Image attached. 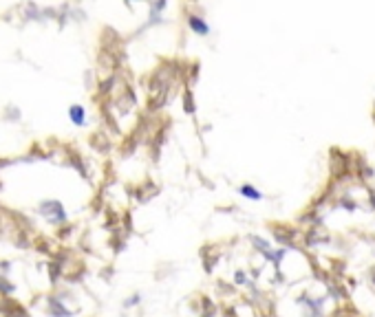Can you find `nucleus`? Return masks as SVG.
I'll return each mask as SVG.
<instances>
[{
    "instance_id": "f257e3e1",
    "label": "nucleus",
    "mask_w": 375,
    "mask_h": 317,
    "mask_svg": "<svg viewBox=\"0 0 375 317\" xmlns=\"http://www.w3.org/2000/svg\"><path fill=\"white\" fill-rule=\"evenodd\" d=\"M38 214L42 216V218H46V221L51 223V225H62V223L68 221L66 207L62 205L60 201H55V199H44V201H40V203H38Z\"/></svg>"
},
{
    "instance_id": "f03ea898",
    "label": "nucleus",
    "mask_w": 375,
    "mask_h": 317,
    "mask_svg": "<svg viewBox=\"0 0 375 317\" xmlns=\"http://www.w3.org/2000/svg\"><path fill=\"white\" fill-rule=\"evenodd\" d=\"M68 119H71L73 126L82 128V126H86V121H88V112L82 104H71L68 106Z\"/></svg>"
},
{
    "instance_id": "7ed1b4c3",
    "label": "nucleus",
    "mask_w": 375,
    "mask_h": 317,
    "mask_svg": "<svg viewBox=\"0 0 375 317\" xmlns=\"http://www.w3.org/2000/svg\"><path fill=\"white\" fill-rule=\"evenodd\" d=\"M188 27H190V31H192V33L201 35V38L210 35V25H207L201 16H188Z\"/></svg>"
},
{
    "instance_id": "20e7f679",
    "label": "nucleus",
    "mask_w": 375,
    "mask_h": 317,
    "mask_svg": "<svg viewBox=\"0 0 375 317\" xmlns=\"http://www.w3.org/2000/svg\"><path fill=\"white\" fill-rule=\"evenodd\" d=\"M239 192H241L243 199H249V201H261V199H263L261 189H256L254 185H249V183H245V185H241V187H239Z\"/></svg>"
},
{
    "instance_id": "39448f33",
    "label": "nucleus",
    "mask_w": 375,
    "mask_h": 317,
    "mask_svg": "<svg viewBox=\"0 0 375 317\" xmlns=\"http://www.w3.org/2000/svg\"><path fill=\"white\" fill-rule=\"evenodd\" d=\"M139 300H142V295H139V293L130 295V298H128V302H126V306H128V308H130V306H137V304H139Z\"/></svg>"
}]
</instances>
